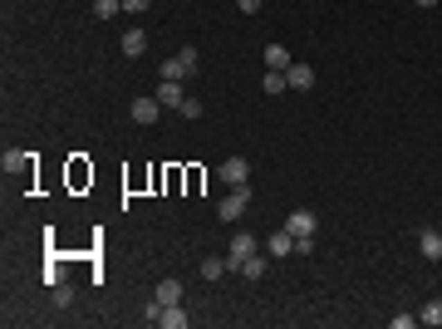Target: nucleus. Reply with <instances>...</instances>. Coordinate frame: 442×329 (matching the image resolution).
I'll return each mask as SVG.
<instances>
[{"label": "nucleus", "mask_w": 442, "mask_h": 329, "mask_svg": "<svg viewBox=\"0 0 442 329\" xmlns=\"http://www.w3.org/2000/svg\"><path fill=\"white\" fill-rule=\"evenodd\" d=\"M315 226H319V216H315L310 206L290 211V222H285V231H290V236H315Z\"/></svg>", "instance_id": "nucleus-5"}, {"label": "nucleus", "mask_w": 442, "mask_h": 329, "mask_svg": "<svg viewBox=\"0 0 442 329\" xmlns=\"http://www.w3.org/2000/svg\"><path fill=\"white\" fill-rule=\"evenodd\" d=\"M260 89H265V94H285V89H290V79H285V69H265V79H260Z\"/></svg>", "instance_id": "nucleus-12"}, {"label": "nucleus", "mask_w": 442, "mask_h": 329, "mask_svg": "<svg viewBox=\"0 0 442 329\" xmlns=\"http://www.w3.org/2000/svg\"><path fill=\"white\" fill-rule=\"evenodd\" d=\"M227 270H231V265H227V256H206V260H202V276H206V281H221Z\"/></svg>", "instance_id": "nucleus-14"}, {"label": "nucleus", "mask_w": 442, "mask_h": 329, "mask_svg": "<svg viewBox=\"0 0 442 329\" xmlns=\"http://www.w3.org/2000/svg\"><path fill=\"white\" fill-rule=\"evenodd\" d=\"M157 79H177V84L187 79V69H182V60H177V54H173V60H162V74H157Z\"/></svg>", "instance_id": "nucleus-19"}, {"label": "nucleus", "mask_w": 442, "mask_h": 329, "mask_svg": "<svg viewBox=\"0 0 442 329\" xmlns=\"http://www.w3.org/2000/svg\"><path fill=\"white\" fill-rule=\"evenodd\" d=\"M216 177L227 182V187H246V182H251V162H246V157H227V162L216 168Z\"/></svg>", "instance_id": "nucleus-2"}, {"label": "nucleus", "mask_w": 442, "mask_h": 329, "mask_svg": "<svg viewBox=\"0 0 442 329\" xmlns=\"http://www.w3.org/2000/svg\"><path fill=\"white\" fill-rule=\"evenodd\" d=\"M413 6H423V10H432V6H442V0H413Z\"/></svg>", "instance_id": "nucleus-26"}, {"label": "nucleus", "mask_w": 442, "mask_h": 329, "mask_svg": "<svg viewBox=\"0 0 442 329\" xmlns=\"http://www.w3.org/2000/svg\"><path fill=\"white\" fill-rule=\"evenodd\" d=\"M260 6H265V0H236V10H241V15H256Z\"/></svg>", "instance_id": "nucleus-25"}, {"label": "nucleus", "mask_w": 442, "mask_h": 329, "mask_svg": "<svg viewBox=\"0 0 442 329\" xmlns=\"http://www.w3.org/2000/svg\"><path fill=\"white\" fill-rule=\"evenodd\" d=\"M389 324H394V329H413V324H418V314H394Z\"/></svg>", "instance_id": "nucleus-23"}, {"label": "nucleus", "mask_w": 442, "mask_h": 329, "mask_svg": "<svg viewBox=\"0 0 442 329\" xmlns=\"http://www.w3.org/2000/svg\"><path fill=\"white\" fill-rule=\"evenodd\" d=\"M162 114H168V108H162V103H157V94H152V98H133V123H143V128H152V123H157Z\"/></svg>", "instance_id": "nucleus-3"}, {"label": "nucleus", "mask_w": 442, "mask_h": 329, "mask_svg": "<svg viewBox=\"0 0 442 329\" xmlns=\"http://www.w3.org/2000/svg\"><path fill=\"white\" fill-rule=\"evenodd\" d=\"M265 69H290V54H285V44H265Z\"/></svg>", "instance_id": "nucleus-13"}, {"label": "nucleus", "mask_w": 442, "mask_h": 329, "mask_svg": "<svg viewBox=\"0 0 442 329\" xmlns=\"http://www.w3.org/2000/svg\"><path fill=\"white\" fill-rule=\"evenodd\" d=\"M177 60H182V69H187V79H192V74L202 69V54H197V44H182V49H177Z\"/></svg>", "instance_id": "nucleus-15"}, {"label": "nucleus", "mask_w": 442, "mask_h": 329, "mask_svg": "<svg viewBox=\"0 0 442 329\" xmlns=\"http://www.w3.org/2000/svg\"><path fill=\"white\" fill-rule=\"evenodd\" d=\"M251 256H256V236H246V231H241V236H231V251H227V265H231V270H241V265H246Z\"/></svg>", "instance_id": "nucleus-4"}, {"label": "nucleus", "mask_w": 442, "mask_h": 329, "mask_svg": "<svg viewBox=\"0 0 442 329\" xmlns=\"http://www.w3.org/2000/svg\"><path fill=\"white\" fill-rule=\"evenodd\" d=\"M157 300H162V305H182V285H177V281H162V285H157Z\"/></svg>", "instance_id": "nucleus-17"}, {"label": "nucleus", "mask_w": 442, "mask_h": 329, "mask_svg": "<svg viewBox=\"0 0 442 329\" xmlns=\"http://www.w3.org/2000/svg\"><path fill=\"white\" fill-rule=\"evenodd\" d=\"M246 202H251V187H231L227 197H221L216 216H221V222H241V216H246Z\"/></svg>", "instance_id": "nucleus-1"}, {"label": "nucleus", "mask_w": 442, "mask_h": 329, "mask_svg": "<svg viewBox=\"0 0 442 329\" xmlns=\"http://www.w3.org/2000/svg\"><path fill=\"white\" fill-rule=\"evenodd\" d=\"M157 324H162V329H187V310H182V305H162Z\"/></svg>", "instance_id": "nucleus-9"}, {"label": "nucleus", "mask_w": 442, "mask_h": 329, "mask_svg": "<svg viewBox=\"0 0 442 329\" xmlns=\"http://www.w3.org/2000/svg\"><path fill=\"white\" fill-rule=\"evenodd\" d=\"M418 251H423V260H442V231L423 226L418 231Z\"/></svg>", "instance_id": "nucleus-6"}, {"label": "nucleus", "mask_w": 442, "mask_h": 329, "mask_svg": "<svg viewBox=\"0 0 442 329\" xmlns=\"http://www.w3.org/2000/svg\"><path fill=\"white\" fill-rule=\"evenodd\" d=\"M285 79H290V89H310V84H315V69H310V64H290Z\"/></svg>", "instance_id": "nucleus-11"}, {"label": "nucleus", "mask_w": 442, "mask_h": 329, "mask_svg": "<svg viewBox=\"0 0 442 329\" xmlns=\"http://www.w3.org/2000/svg\"><path fill=\"white\" fill-rule=\"evenodd\" d=\"M295 251V236L290 231H275V236H265V256H275V260H285Z\"/></svg>", "instance_id": "nucleus-8"}, {"label": "nucleus", "mask_w": 442, "mask_h": 329, "mask_svg": "<svg viewBox=\"0 0 442 329\" xmlns=\"http://www.w3.org/2000/svg\"><path fill=\"white\" fill-rule=\"evenodd\" d=\"M418 319H423V324H432V329H442V300H427V305L418 310Z\"/></svg>", "instance_id": "nucleus-16"}, {"label": "nucleus", "mask_w": 442, "mask_h": 329, "mask_svg": "<svg viewBox=\"0 0 442 329\" xmlns=\"http://www.w3.org/2000/svg\"><path fill=\"white\" fill-rule=\"evenodd\" d=\"M177 114H182V118H197V114H202V98H182Z\"/></svg>", "instance_id": "nucleus-22"}, {"label": "nucleus", "mask_w": 442, "mask_h": 329, "mask_svg": "<svg viewBox=\"0 0 442 329\" xmlns=\"http://www.w3.org/2000/svg\"><path fill=\"white\" fill-rule=\"evenodd\" d=\"M123 10V0H94V20H114Z\"/></svg>", "instance_id": "nucleus-18"}, {"label": "nucleus", "mask_w": 442, "mask_h": 329, "mask_svg": "<svg viewBox=\"0 0 442 329\" xmlns=\"http://www.w3.org/2000/svg\"><path fill=\"white\" fill-rule=\"evenodd\" d=\"M182 98H187V94H182L177 79H162V84H157V103H162V108H182Z\"/></svg>", "instance_id": "nucleus-7"}, {"label": "nucleus", "mask_w": 442, "mask_h": 329, "mask_svg": "<svg viewBox=\"0 0 442 329\" xmlns=\"http://www.w3.org/2000/svg\"><path fill=\"white\" fill-rule=\"evenodd\" d=\"M241 276H246V281H260V276H265V256H251V260L241 265Z\"/></svg>", "instance_id": "nucleus-20"}, {"label": "nucleus", "mask_w": 442, "mask_h": 329, "mask_svg": "<svg viewBox=\"0 0 442 329\" xmlns=\"http://www.w3.org/2000/svg\"><path fill=\"white\" fill-rule=\"evenodd\" d=\"M148 6H152V0H123V10H128V15H143Z\"/></svg>", "instance_id": "nucleus-24"}, {"label": "nucleus", "mask_w": 442, "mask_h": 329, "mask_svg": "<svg viewBox=\"0 0 442 329\" xmlns=\"http://www.w3.org/2000/svg\"><path fill=\"white\" fill-rule=\"evenodd\" d=\"M54 305H60V310H69V305H74V290H69L64 281H60V285H54Z\"/></svg>", "instance_id": "nucleus-21"}, {"label": "nucleus", "mask_w": 442, "mask_h": 329, "mask_svg": "<svg viewBox=\"0 0 442 329\" xmlns=\"http://www.w3.org/2000/svg\"><path fill=\"white\" fill-rule=\"evenodd\" d=\"M118 44H123V54H128V60H138V54L148 49V35H143V30H128V35H123Z\"/></svg>", "instance_id": "nucleus-10"}]
</instances>
